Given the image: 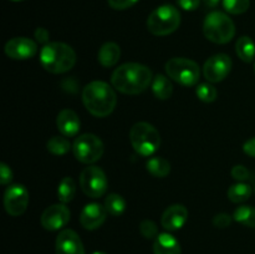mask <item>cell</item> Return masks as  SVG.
<instances>
[{
	"label": "cell",
	"instance_id": "1",
	"mask_svg": "<svg viewBox=\"0 0 255 254\" xmlns=\"http://www.w3.org/2000/svg\"><path fill=\"white\" fill-rule=\"evenodd\" d=\"M152 71L137 62H128L117 67L111 77V84L117 91L126 95H138L152 84Z\"/></svg>",
	"mask_w": 255,
	"mask_h": 254
},
{
	"label": "cell",
	"instance_id": "2",
	"mask_svg": "<svg viewBox=\"0 0 255 254\" xmlns=\"http://www.w3.org/2000/svg\"><path fill=\"white\" fill-rule=\"evenodd\" d=\"M82 102L95 117H106L114 112L117 104L115 90L104 81H92L82 90Z\"/></svg>",
	"mask_w": 255,
	"mask_h": 254
},
{
	"label": "cell",
	"instance_id": "3",
	"mask_svg": "<svg viewBox=\"0 0 255 254\" xmlns=\"http://www.w3.org/2000/svg\"><path fill=\"white\" fill-rule=\"evenodd\" d=\"M40 62L51 74H64L76 64V52L65 42H49L40 51Z\"/></svg>",
	"mask_w": 255,
	"mask_h": 254
},
{
	"label": "cell",
	"instance_id": "4",
	"mask_svg": "<svg viewBox=\"0 0 255 254\" xmlns=\"http://www.w3.org/2000/svg\"><path fill=\"white\" fill-rule=\"evenodd\" d=\"M181 25V12L173 5H161L149 14L147 29L156 36H166L176 31Z\"/></svg>",
	"mask_w": 255,
	"mask_h": 254
},
{
	"label": "cell",
	"instance_id": "5",
	"mask_svg": "<svg viewBox=\"0 0 255 254\" xmlns=\"http://www.w3.org/2000/svg\"><path fill=\"white\" fill-rule=\"evenodd\" d=\"M203 34L214 44H227L236 35V25L224 12L212 11L204 19Z\"/></svg>",
	"mask_w": 255,
	"mask_h": 254
},
{
	"label": "cell",
	"instance_id": "6",
	"mask_svg": "<svg viewBox=\"0 0 255 254\" xmlns=\"http://www.w3.org/2000/svg\"><path fill=\"white\" fill-rule=\"evenodd\" d=\"M129 141L138 154L152 156L161 146V136L156 127L148 122H137L129 131Z\"/></svg>",
	"mask_w": 255,
	"mask_h": 254
},
{
	"label": "cell",
	"instance_id": "7",
	"mask_svg": "<svg viewBox=\"0 0 255 254\" xmlns=\"http://www.w3.org/2000/svg\"><path fill=\"white\" fill-rule=\"evenodd\" d=\"M166 72L169 79L174 80L182 86H194L197 85L201 75L198 64L186 57H173L166 64Z\"/></svg>",
	"mask_w": 255,
	"mask_h": 254
},
{
	"label": "cell",
	"instance_id": "8",
	"mask_svg": "<svg viewBox=\"0 0 255 254\" xmlns=\"http://www.w3.org/2000/svg\"><path fill=\"white\" fill-rule=\"evenodd\" d=\"M105 151L104 142L100 137L92 133H84L75 139L72 152L77 161L81 163L91 164L99 161Z\"/></svg>",
	"mask_w": 255,
	"mask_h": 254
},
{
	"label": "cell",
	"instance_id": "9",
	"mask_svg": "<svg viewBox=\"0 0 255 254\" xmlns=\"http://www.w3.org/2000/svg\"><path fill=\"white\" fill-rule=\"evenodd\" d=\"M80 187L90 198H100L107 191L105 172L97 166H89L80 173Z\"/></svg>",
	"mask_w": 255,
	"mask_h": 254
},
{
	"label": "cell",
	"instance_id": "10",
	"mask_svg": "<svg viewBox=\"0 0 255 254\" xmlns=\"http://www.w3.org/2000/svg\"><path fill=\"white\" fill-rule=\"evenodd\" d=\"M27 204H29V192L22 184H12L5 191L4 207L10 216H21L26 211Z\"/></svg>",
	"mask_w": 255,
	"mask_h": 254
},
{
	"label": "cell",
	"instance_id": "11",
	"mask_svg": "<svg viewBox=\"0 0 255 254\" xmlns=\"http://www.w3.org/2000/svg\"><path fill=\"white\" fill-rule=\"evenodd\" d=\"M232 70V59L226 54H217L209 57L203 66V75L209 82H221Z\"/></svg>",
	"mask_w": 255,
	"mask_h": 254
},
{
	"label": "cell",
	"instance_id": "12",
	"mask_svg": "<svg viewBox=\"0 0 255 254\" xmlns=\"http://www.w3.org/2000/svg\"><path fill=\"white\" fill-rule=\"evenodd\" d=\"M70 209L67 208L65 203H57L52 204V206L47 207L41 214V226L44 227L46 231L54 232L59 231V229L64 228L70 221Z\"/></svg>",
	"mask_w": 255,
	"mask_h": 254
},
{
	"label": "cell",
	"instance_id": "13",
	"mask_svg": "<svg viewBox=\"0 0 255 254\" xmlns=\"http://www.w3.org/2000/svg\"><path fill=\"white\" fill-rule=\"evenodd\" d=\"M5 54L12 60L31 59L37 52V44L29 37H14L5 44Z\"/></svg>",
	"mask_w": 255,
	"mask_h": 254
},
{
	"label": "cell",
	"instance_id": "14",
	"mask_svg": "<svg viewBox=\"0 0 255 254\" xmlns=\"http://www.w3.org/2000/svg\"><path fill=\"white\" fill-rule=\"evenodd\" d=\"M55 249L56 254H85L81 238L72 229H64L60 232L56 238Z\"/></svg>",
	"mask_w": 255,
	"mask_h": 254
},
{
	"label": "cell",
	"instance_id": "15",
	"mask_svg": "<svg viewBox=\"0 0 255 254\" xmlns=\"http://www.w3.org/2000/svg\"><path fill=\"white\" fill-rule=\"evenodd\" d=\"M107 211L105 206L100 203H90L84 207L80 214V223L87 231H95L100 228L106 221Z\"/></svg>",
	"mask_w": 255,
	"mask_h": 254
},
{
	"label": "cell",
	"instance_id": "16",
	"mask_svg": "<svg viewBox=\"0 0 255 254\" xmlns=\"http://www.w3.org/2000/svg\"><path fill=\"white\" fill-rule=\"evenodd\" d=\"M188 219V211L183 204H172L163 212L161 224L166 231L174 232L181 229Z\"/></svg>",
	"mask_w": 255,
	"mask_h": 254
},
{
	"label": "cell",
	"instance_id": "17",
	"mask_svg": "<svg viewBox=\"0 0 255 254\" xmlns=\"http://www.w3.org/2000/svg\"><path fill=\"white\" fill-rule=\"evenodd\" d=\"M56 126L60 133L65 137H74L79 133L81 122L75 111L70 109H65L57 115Z\"/></svg>",
	"mask_w": 255,
	"mask_h": 254
},
{
	"label": "cell",
	"instance_id": "18",
	"mask_svg": "<svg viewBox=\"0 0 255 254\" xmlns=\"http://www.w3.org/2000/svg\"><path fill=\"white\" fill-rule=\"evenodd\" d=\"M181 244L176 237L169 233H161L157 236L153 243L154 254H181Z\"/></svg>",
	"mask_w": 255,
	"mask_h": 254
},
{
	"label": "cell",
	"instance_id": "19",
	"mask_svg": "<svg viewBox=\"0 0 255 254\" xmlns=\"http://www.w3.org/2000/svg\"><path fill=\"white\" fill-rule=\"evenodd\" d=\"M121 57V49L116 42H106L99 50V62L104 67H112Z\"/></svg>",
	"mask_w": 255,
	"mask_h": 254
},
{
	"label": "cell",
	"instance_id": "20",
	"mask_svg": "<svg viewBox=\"0 0 255 254\" xmlns=\"http://www.w3.org/2000/svg\"><path fill=\"white\" fill-rule=\"evenodd\" d=\"M152 91L159 100H168L173 94V85L164 75H157L152 81Z\"/></svg>",
	"mask_w": 255,
	"mask_h": 254
},
{
	"label": "cell",
	"instance_id": "21",
	"mask_svg": "<svg viewBox=\"0 0 255 254\" xmlns=\"http://www.w3.org/2000/svg\"><path fill=\"white\" fill-rule=\"evenodd\" d=\"M147 171L157 178H164L171 172V163L166 158L159 156H153L147 161Z\"/></svg>",
	"mask_w": 255,
	"mask_h": 254
},
{
	"label": "cell",
	"instance_id": "22",
	"mask_svg": "<svg viewBox=\"0 0 255 254\" xmlns=\"http://www.w3.org/2000/svg\"><path fill=\"white\" fill-rule=\"evenodd\" d=\"M236 51L239 59L244 62H252L255 57V44L249 36H241L237 40Z\"/></svg>",
	"mask_w": 255,
	"mask_h": 254
},
{
	"label": "cell",
	"instance_id": "23",
	"mask_svg": "<svg viewBox=\"0 0 255 254\" xmlns=\"http://www.w3.org/2000/svg\"><path fill=\"white\" fill-rule=\"evenodd\" d=\"M75 194H76V184H75L74 179L71 177H64L59 183V188H57L59 201L65 204L69 203L74 199Z\"/></svg>",
	"mask_w": 255,
	"mask_h": 254
},
{
	"label": "cell",
	"instance_id": "24",
	"mask_svg": "<svg viewBox=\"0 0 255 254\" xmlns=\"http://www.w3.org/2000/svg\"><path fill=\"white\" fill-rule=\"evenodd\" d=\"M252 196V188L249 184L247 183H239L233 184L229 187L228 189V198L233 203H243V202L248 201Z\"/></svg>",
	"mask_w": 255,
	"mask_h": 254
},
{
	"label": "cell",
	"instance_id": "25",
	"mask_svg": "<svg viewBox=\"0 0 255 254\" xmlns=\"http://www.w3.org/2000/svg\"><path fill=\"white\" fill-rule=\"evenodd\" d=\"M105 208H106L107 213H110L111 216L119 217L126 209V201L120 194L110 193L105 199Z\"/></svg>",
	"mask_w": 255,
	"mask_h": 254
},
{
	"label": "cell",
	"instance_id": "26",
	"mask_svg": "<svg viewBox=\"0 0 255 254\" xmlns=\"http://www.w3.org/2000/svg\"><path fill=\"white\" fill-rule=\"evenodd\" d=\"M234 221L249 228H255V208L252 206H241L236 209Z\"/></svg>",
	"mask_w": 255,
	"mask_h": 254
},
{
	"label": "cell",
	"instance_id": "27",
	"mask_svg": "<svg viewBox=\"0 0 255 254\" xmlns=\"http://www.w3.org/2000/svg\"><path fill=\"white\" fill-rule=\"evenodd\" d=\"M47 149L55 156H64L72 148L71 143L65 136H54L47 141Z\"/></svg>",
	"mask_w": 255,
	"mask_h": 254
},
{
	"label": "cell",
	"instance_id": "28",
	"mask_svg": "<svg viewBox=\"0 0 255 254\" xmlns=\"http://www.w3.org/2000/svg\"><path fill=\"white\" fill-rule=\"evenodd\" d=\"M196 94L201 101L207 102V104L216 101L218 96V91L212 84H199L196 87Z\"/></svg>",
	"mask_w": 255,
	"mask_h": 254
},
{
	"label": "cell",
	"instance_id": "29",
	"mask_svg": "<svg viewBox=\"0 0 255 254\" xmlns=\"http://www.w3.org/2000/svg\"><path fill=\"white\" fill-rule=\"evenodd\" d=\"M223 6L229 14H243L251 6V0H223Z\"/></svg>",
	"mask_w": 255,
	"mask_h": 254
},
{
	"label": "cell",
	"instance_id": "30",
	"mask_svg": "<svg viewBox=\"0 0 255 254\" xmlns=\"http://www.w3.org/2000/svg\"><path fill=\"white\" fill-rule=\"evenodd\" d=\"M139 232L146 239H156L157 236H158L157 224L151 219H144L139 223Z\"/></svg>",
	"mask_w": 255,
	"mask_h": 254
},
{
	"label": "cell",
	"instance_id": "31",
	"mask_svg": "<svg viewBox=\"0 0 255 254\" xmlns=\"http://www.w3.org/2000/svg\"><path fill=\"white\" fill-rule=\"evenodd\" d=\"M232 177H233L234 179H237L238 182H242V181H247V179L249 178V176H251V172L247 169L246 166H243V164H237V166H234L233 168H232Z\"/></svg>",
	"mask_w": 255,
	"mask_h": 254
},
{
	"label": "cell",
	"instance_id": "32",
	"mask_svg": "<svg viewBox=\"0 0 255 254\" xmlns=\"http://www.w3.org/2000/svg\"><path fill=\"white\" fill-rule=\"evenodd\" d=\"M232 219H234V218H232L229 214L218 213V214H216V216H214L213 226L217 227V228H221V229L228 228V227L232 224Z\"/></svg>",
	"mask_w": 255,
	"mask_h": 254
},
{
	"label": "cell",
	"instance_id": "33",
	"mask_svg": "<svg viewBox=\"0 0 255 254\" xmlns=\"http://www.w3.org/2000/svg\"><path fill=\"white\" fill-rule=\"evenodd\" d=\"M12 179V171L10 169V167L6 163L1 162L0 163V183L2 186H6L11 182Z\"/></svg>",
	"mask_w": 255,
	"mask_h": 254
},
{
	"label": "cell",
	"instance_id": "34",
	"mask_svg": "<svg viewBox=\"0 0 255 254\" xmlns=\"http://www.w3.org/2000/svg\"><path fill=\"white\" fill-rule=\"evenodd\" d=\"M109 5L115 10H125L133 6L138 0H107Z\"/></svg>",
	"mask_w": 255,
	"mask_h": 254
},
{
	"label": "cell",
	"instance_id": "35",
	"mask_svg": "<svg viewBox=\"0 0 255 254\" xmlns=\"http://www.w3.org/2000/svg\"><path fill=\"white\" fill-rule=\"evenodd\" d=\"M35 39H36V41L40 42V44H49L50 32L47 31L45 27H37V29L35 30Z\"/></svg>",
	"mask_w": 255,
	"mask_h": 254
},
{
	"label": "cell",
	"instance_id": "36",
	"mask_svg": "<svg viewBox=\"0 0 255 254\" xmlns=\"http://www.w3.org/2000/svg\"><path fill=\"white\" fill-rule=\"evenodd\" d=\"M177 4L187 11H193L201 4V0H177Z\"/></svg>",
	"mask_w": 255,
	"mask_h": 254
},
{
	"label": "cell",
	"instance_id": "37",
	"mask_svg": "<svg viewBox=\"0 0 255 254\" xmlns=\"http://www.w3.org/2000/svg\"><path fill=\"white\" fill-rule=\"evenodd\" d=\"M243 151H244V153L248 154V156L255 157V137L248 139V141L244 143Z\"/></svg>",
	"mask_w": 255,
	"mask_h": 254
},
{
	"label": "cell",
	"instance_id": "38",
	"mask_svg": "<svg viewBox=\"0 0 255 254\" xmlns=\"http://www.w3.org/2000/svg\"><path fill=\"white\" fill-rule=\"evenodd\" d=\"M219 1H221V0H203V2L206 4V6H208V7H216L217 5L219 4Z\"/></svg>",
	"mask_w": 255,
	"mask_h": 254
},
{
	"label": "cell",
	"instance_id": "39",
	"mask_svg": "<svg viewBox=\"0 0 255 254\" xmlns=\"http://www.w3.org/2000/svg\"><path fill=\"white\" fill-rule=\"evenodd\" d=\"M92 254H107V253H105V252H94Z\"/></svg>",
	"mask_w": 255,
	"mask_h": 254
},
{
	"label": "cell",
	"instance_id": "40",
	"mask_svg": "<svg viewBox=\"0 0 255 254\" xmlns=\"http://www.w3.org/2000/svg\"><path fill=\"white\" fill-rule=\"evenodd\" d=\"M11 1H24V0H11Z\"/></svg>",
	"mask_w": 255,
	"mask_h": 254
},
{
	"label": "cell",
	"instance_id": "41",
	"mask_svg": "<svg viewBox=\"0 0 255 254\" xmlns=\"http://www.w3.org/2000/svg\"><path fill=\"white\" fill-rule=\"evenodd\" d=\"M254 72H255V64H254Z\"/></svg>",
	"mask_w": 255,
	"mask_h": 254
}]
</instances>
